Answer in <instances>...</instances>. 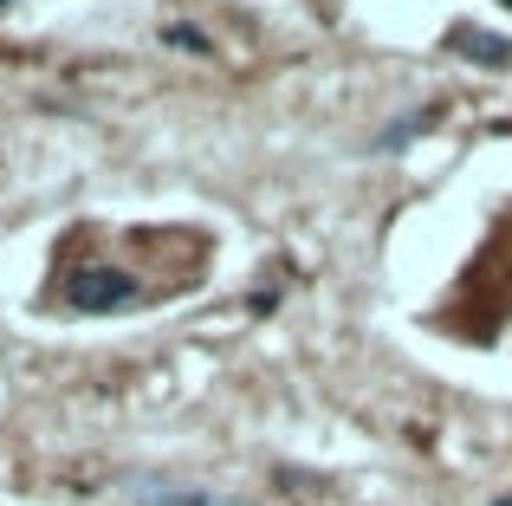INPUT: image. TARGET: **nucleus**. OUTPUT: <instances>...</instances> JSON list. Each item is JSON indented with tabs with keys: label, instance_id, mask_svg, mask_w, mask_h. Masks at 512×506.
<instances>
[{
	"label": "nucleus",
	"instance_id": "obj_4",
	"mask_svg": "<svg viewBox=\"0 0 512 506\" xmlns=\"http://www.w3.org/2000/svg\"><path fill=\"white\" fill-rule=\"evenodd\" d=\"M506 7H512V0H506Z\"/></svg>",
	"mask_w": 512,
	"mask_h": 506
},
{
	"label": "nucleus",
	"instance_id": "obj_2",
	"mask_svg": "<svg viewBox=\"0 0 512 506\" xmlns=\"http://www.w3.org/2000/svg\"><path fill=\"white\" fill-rule=\"evenodd\" d=\"M454 46L467 52V59H487V65H506L512 59V46L500 33H474V26H461V33H454Z\"/></svg>",
	"mask_w": 512,
	"mask_h": 506
},
{
	"label": "nucleus",
	"instance_id": "obj_1",
	"mask_svg": "<svg viewBox=\"0 0 512 506\" xmlns=\"http://www.w3.org/2000/svg\"><path fill=\"white\" fill-rule=\"evenodd\" d=\"M65 299H72L78 312H117V305L137 299V279L117 273V266H72V273H65Z\"/></svg>",
	"mask_w": 512,
	"mask_h": 506
},
{
	"label": "nucleus",
	"instance_id": "obj_3",
	"mask_svg": "<svg viewBox=\"0 0 512 506\" xmlns=\"http://www.w3.org/2000/svg\"><path fill=\"white\" fill-rule=\"evenodd\" d=\"M0 7H7V0H0Z\"/></svg>",
	"mask_w": 512,
	"mask_h": 506
}]
</instances>
